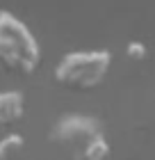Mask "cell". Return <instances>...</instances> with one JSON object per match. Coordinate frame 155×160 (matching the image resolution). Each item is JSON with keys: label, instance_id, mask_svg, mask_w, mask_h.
Wrapping results in <instances>:
<instances>
[{"label": "cell", "instance_id": "obj_8", "mask_svg": "<svg viewBox=\"0 0 155 160\" xmlns=\"http://www.w3.org/2000/svg\"><path fill=\"white\" fill-rule=\"evenodd\" d=\"M0 69H2V64H0Z\"/></svg>", "mask_w": 155, "mask_h": 160}, {"label": "cell", "instance_id": "obj_4", "mask_svg": "<svg viewBox=\"0 0 155 160\" xmlns=\"http://www.w3.org/2000/svg\"><path fill=\"white\" fill-rule=\"evenodd\" d=\"M25 114V96L18 89L0 92V126L18 123Z\"/></svg>", "mask_w": 155, "mask_h": 160}, {"label": "cell", "instance_id": "obj_6", "mask_svg": "<svg viewBox=\"0 0 155 160\" xmlns=\"http://www.w3.org/2000/svg\"><path fill=\"white\" fill-rule=\"evenodd\" d=\"M25 147V137L21 133H7L0 140V160H12L21 153V149Z\"/></svg>", "mask_w": 155, "mask_h": 160}, {"label": "cell", "instance_id": "obj_3", "mask_svg": "<svg viewBox=\"0 0 155 160\" xmlns=\"http://www.w3.org/2000/svg\"><path fill=\"white\" fill-rule=\"evenodd\" d=\"M100 135H105L100 119L89 117V114H66L53 126L50 140L55 144H60V147H64L69 151L71 160H75Z\"/></svg>", "mask_w": 155, "mask_h": 160}, {"label": "cell", "instance_id": "obj_2", "mask_svg": "<svg viewBox=\"0 0 155 160\" xmlns=\"http://www.w3.org/2000/svg\"><path fill=\"white\" fill-rule=\"evenodd\" d=\"M112 69V53L98 50H71L66 53L53 71L55 82L73 92H89L107 78Z\"/></svg>", "mask_w": 155, "mask_h": 160}, {"label": "cell", "instance_id": "obj_5", "mask_svg": "<svg viewBox=\"0 0 155 160\" xmlns=\"http://www.w3.org/2000/svg\"><path fill=\"white\" fill-rule=\"evenodd\" d=\"M109 153H112V149H109L107 137L100 135V137H96V140H94L75 160H109Z\"/></svg>", "mask_w": 155, "mask_h": 160}, {"label": "cell", "instance_id": "obj_7", "mask_svg": "<svg viewBox=\"0 0 155 160\" xmlns=\"http://www.w3.org/2000/svg\"><path fill=\"white\" fill-rule=\"evenodd\" d=\"M125 55H128L132 62H142V60H146V55H148V48H146L144 41H128Z\"/></svg>", "mask_w": 155, "mask_h": 160}, {"label": "cell", "instance_id": "obj_1", "mask_svg": "<svg viewBox=\"0 0 155 160\" xmlns=\"http://www.w3.org/2000/svg\"><path fill=\"white\" fill-rule=\"evenodd\" d=\"M0 64L21 76H32L41 64V46L36 37L7 9H0Z\"/></svg>", "mask_w": 155, "mask_h": 160}]
</instances>
